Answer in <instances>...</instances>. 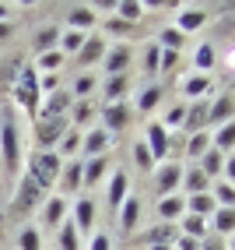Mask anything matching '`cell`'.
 <instances>
[{
	"mask_svg": "<svg viewBox=\"0 0 235 250\" xmlns=\"http://www.w3.org/2000/svg\"><path fill=\"white\" fill-rule=\"evenodd\" d=\"M0 159H4L7 173L21 169V134L14 124V113H4V124H0Z\"/></svg>",
	"mask_w": 235,
	"mask_h": 250,
	"instance_id": "cell-1",
	"label": "cell"
},
{
	"mask_svg": "<svg viewBox=\"0 0 235 250\" xmlns=\"http://www.w3.org/2000/svg\"><path fill=\"white\" fill-rule=\"evenodd\" d=\"M60 173H63V159H60L56 152H39V155L28 159V176L36 180L42 190L53 187V183L60 180Z\"/></svg>",
	"mask_w": 235,
	"mask_h": 250,
	"instance_id": "cell-2",
	"label": "cell"
},
{
	"mask_svg": "<svg viewBox=\"0 0 235 250\" xmlns=\"http://www.w3.org/2000/svg\"><path fill=\"white\" fill-rule=\"evenodd\" d=\"M14 103L25 106L28 113H39V71L25 67L18 78V88H14Z\"/></svg>",
	"mask_w": 235,
	"mask_h": 250,
	"instance_id": "cell-3",
	"label": "cell"
},
{
	"mask_svg": "<svg viewBox=\"0 0 235 250\" xmlns=\"http://www.w3.org/2000/svg\"><path fill=\"white\" fill-rule=\"evenodd\" d=\"M42 194H46V190H42V187H39V183L32 180L28 173H25V176H21V183H18V190H14L11 208L18 211V215H21V211H32V208H36V205L42 201Z\"/></svg>",
	"mask_w": 235,
	"mask_h": 250,
	"instance_id": "cell-4",
	"label": "cell"
},
{
	"mask_svg": "<svg viewBox=\"0 0 235 250\" xmlns=\"http://www.w3.org/2000/svg\"><path fill=\"white\" fill-rule=\"evenodd\" d=\"M63 130H67V120H63V116H56V120H39V127H36L39 148H42V152H53V145L63 138Z\"/></svg>",
	"mask_w": 235,
	"mask_h": 250,
	"instance_id": "cell-5",
	"label": "cell"
},
{
	"mask_svg": "<svg viewBox=\"0 0 235 250\" xmlns=\"http://www.w3.org/2000/svg\"><path fill=\"white\" fill-rule=\"evenodd\" d=\"M144 134H147L144 145H147L151 159H155V162H165V155H169V130H165L162 124H147Z\"/></svg>",
	"mask_w": 235,
	"mask_h": 250,
	"instance_id": "cell-6",
	"label": "cell"
},
{
	"mask_svg": "<svg viewBox=\"0 0 235 250\" xmlns=\"http://www.w3.org/2000/svg\"><path fill=\"white\" fill-rule=\"evenodd\" d=\"M109 145H112V134H106L102 127H91L88 134H85V141H81V155H85V159L106 155V152H109ZM85 159H81V162H85Z\"/></svg>",
	"mask_w": 235,
	"mask_h": 250,
	"instance_id": "cell-7",
	"label": "cell"
},
{
	"mask_svg": "<svg viewBox=\"0 0 235 250\" xmlns=\"http://www.w3.org/2000/svg\"><path fill=\"white\" fill-rule=\"evenodd\" d=\"M106 49H109V46H106L102 36H88L85 46L77 49V63H81V67H91L95 60H102V57H106Z\"/></svg>",
	"mask_w": 235,
	"mask_h": 250,
	"instance_id": "cell-8",
	"label": "cell"
},
{
	"mask_svg": "<svg viewBox=\"0 0 235 250\" xmlns=\"http://www.w3.org/2000/svg\"><path fill=\"white\" fill-rule=\"evenodd\" d=\"M91 226H95V205H91V197H81L74 205V229L81 236H91Z\"/></svg>",
	"mask_w": 235,
	"mask_h": 250,
	"instance_id": "cell-9",
	"label": "cell"
},
{
	"mask_svg": "<svg viewBox=\"0 0 235 250\" xmlns=\"http://www.w3.org/2000/svg\"><path fill=\"white\" fill-rule=\"evenodd\" d=\"M207 25V11L204 7H182L179 11V18H176V28L186 36V32H197V28H204Z\"/></svg>",
	"mask_w": 235,
	"mask_h": 250,
	"instance_id": "cell-10",
	"label": "cell"
},
{
	"mask_svg": "<svg viewBox=\"0 0 235 250\" xmlns=\"http://www.w3.org/2000/svg\"><path fill=\"white\" fill-rule=\"evenodd\" d=\"M137 219H141V197L137 194H127V201L120 205V229L133 232V229H137Z\"/></svg>",
	"mask_w": 235,
	"mask_h": 250,
	"instance_id": "cell-11",
	"label": "cell"
},
{
	"mask_svg": "<svg viewBox=\"0 0 235 250\" xmlns=\"http://www.w3.org/2000/svg\"><path fill=\"white\" fill-rule=\"evenodd\" d=\"M71 106H74L71 92H53V95L46 99V106H42L39 113H42V120H56V116H63V113L71 109Z\"/></svg>",
	"mask_w": 235,
	"mask_h": 250,
	"instance_id": "cell-12",
	"label": "cell"
},
{
	"mask_svg": "<svg viewBox=\"0 0 235 250\" xmlns=\"http://www.w3.org/2000/svg\"><path fill=\"white\" fill-rule=\"evenodd\" d=\"M106 169H109V155L88 159V162H85V173H81V183H85V187H98L102 176H106Z\"/></svg>",
	"mask_w": 235,
	"mask_h": 250,
	"instance_id": "cell-13",
	"label": "cell"
},
{
	"mask_svg": "<svg viewBox=\"0 0 235 250\" xmlns=\"http://www.w3.org/2000/svg\"><path fill=\"white\" fill-rule=\"evenodd\" d=\"M179 180H182V169L176 162H165L162 169H158V194L162 197H169V194H176V187H179Z\"/></svg>",
	"mask_w": 235,
	"mask_h": 250,
	"instance_id": "cell-14",
	"label": "cell"
},
{
	"mask_svg": "<svg viewBox=\"0 0 235 250\" xmlns=\"http://www.w3.org/2000/svg\"><path fill=\"white\" fill-rule=\"evenodd\" d=\"M158 215H162V222H176L186 215V197H179V194H169V197H162L158 201Z\"/></svg>",
	"mask_w": 235,
	"mask_h": 250,
	"instance_id": "cell-15",
	"label": "cell"
},
{
	"mask_svg": "<svg viewBox=\"0 0 235 250\" xmlns=\"http://www.w3.org/2000/svg\"><path fill=\"white\" fill-rule=\"evenodd\" d=\"M102 116H106V134H112V130H123V124L130 120V109L123 106V103H106V109H102Z\"/></svg>",
	"mask_w": 235,
	"mask_h": 250,
	"instance_id": "cell-16",
	"label": "cell"
},
{
	"mask_svg": "<svg viewBox=\"0 0 235 250\" xmlns=\"http://www.w3.org/2000/svg\"><path fill=\"white\" fill-rule=\"evenodd\" d=\"M63 215H67V197H49L42 205V222L49 229H60L63 226Z\"/></svg>",
	"mask_w": 235,
	"mask_h": 250,
	"instance_id": "cell-17",
	"label": "cell"
},
{
	"mask_svg": "<svg viewBox=\"0 0 235 250\" xmlns=\"http://www.w3.org/2000/svg\"><path fill=\"white\" fill-rule=\"evenodd\" d=\"M127 194H130V183H127V173L123 169H116L112 180H109V208L120 211V205L127 201Z\"/></svg>",
	"mask_w": 235,
	"mask_h": 250,
	"instance_id": "cell-18",
	"label": "cell"
},
{
	"mask_svg": "<svg viewBox=\"0 0 235 250\" xmlns=\"http://www.w3.org/2000/svg\"><path fill=\"white\" fill-rule=\"evenodd\" d=\"M81 173H85V162L74 159V162L60 173V190H63V194H77V190H81Z\"/></svg>",
	"mask_w": 235,
	"mask_h": 250,
	"instance_id": "cell-19",
	"label": "cell"
},
{
	"mask_svg": "<svg viewBox=\"0 0 235 250\" xmlns=\"http://www.w3.org/2000/svg\"><path fill=\"white\" fill-rule=\"evenodd\" d=\"M211 92V78L207 74H190V78H182V95L193 99V103H200Z\"/></svg>",
	"mask_w": 235,
	"mask_h": 250,
	"instance_id": "cell-20",
	"label": "cell"
},
{
	"mask_svg": "<svg viewBox=\"0 0 235 250\" xmlns=\"http://www.w3.org/2000/svg\"><path fill=\"white\" fill-rule=\"evenodd\" d=\"M127 63H130V49L127 46H112L106 49V74H127Z\"/></svg>",
	"mask_w": 235,
	"mask_h": 250,
	"instance_id": "cell-21",
	"label": "cell"
},
{
	"mask_svg": "<svg viewBox=\"0 0 235 250\" xmlns=\"http://www.w3.org/2000/svg\"><path fill=\"white\" fill-rule=\"evenodd\" d=\"M67 21H71V28L74 32H91V25H95V11L88 7V4H81V7H71V14H67Z\"/></svg>",
	"mask_w": 235,
	"mask_h": 250,
	"instance_id": "cell-22",
	"label": "cell"
},
{
	"mask_svg": "<svg viewBox=\"0 0 235 250\" xmlns=\"http://www.w3.org/2000/svg\"><path fill=\"white\" fill-rule=\"evenodd\" d=\"M214 197L204 190V194H190V201H186V215H197V219H207V215H214Z\"/></svg>",
	"mask_w": 235,
	"mask_h": 250,
	"instance_id": "cell-23",
	"label": "cell"
},
{
	"mask_svg": "<svg viewBox=\"0 0 235 250\" xmlns=\"http://www.w3.org/2000/svg\"><path fill=\"white\" fill-rule=\"evenodd\" d=\"M207 120L211 124H232V92H225L217 103L207 106Z\"/></svg>",
	"mask_w": 235,
	"mask_h": 250,
	"instance_id": "cell-24",
	"label": "cell"
},
{
	"mask_svg": "<svg viewBox=\"0 0 235 250\" xmlns=\"http://www.w3.org/2000/svg\"><path fill=\"white\" fill-rule=\"evenodd\" d=\"M211 148L228 159L232 148H235V127H232V124H221V130H214V138H211Z\"/></svg>",
	"mask_w": 235,
	"mask_h": 250,
	"instance_id": "cell-25",
	"label": "cell"
},
{
	"mask_svg": "<svg viewBox=\"0 0 235 250\" xmlns=\"http://www.w3.org/2000/svg\"><path fill=\"white\" fill-rule=\"evenodd\" d=\"M112 11L120 14V21H127V25H137L144 18V4L141 0H120V4H112Z\"/></svg>",
	"mask_w": 235,
	"mask_h": 250,
	"instance_id": "cell-26",
	"label": "cell"
},
{
	"mask_svg": "<svg viewBox=\"0 0 235 250\" xmlns=\"http://www.w3.org/2000/svg\"><path fill=\"white\" fill-rule=\"evenodd\" d=\"M221 166H225V155L214 152V148H207V152L200 155V166H197V169L204 173L207 180H214V176H221Z\"/></svg>",
	"mask_w": 235,
	"mask_h": 250,
	"instance_id": "cell-27",
	"label": "cell"
},
{
	"mask_svg": "<svg viewBox=\"0 0 235 250\" xmlns=\"http://www.w3.org/2000/svg\"><path fill=\"white\" fill-rule=\"evenodd\" d=\"M182 124H186L190 134H197V130L207 124V103H193V106H186V116H182Z\"/></svg>",
	"mask_w": 235,
	"mask_h": 250,
	"instance_id": "cell-28",
	"label": "cell"
},
{
	"mask_svg": "<svg viewBox=\"0 0 235 250\" xmlns=\"http://www.w3.org/2000/svg\"><path fill=\"white\" fill-rule=\"evenodd\" d=\"M214 67V42H200L197 46V53H193V71L197 74H204Z\"/></svg>",
	"mask_w": 235,
	"mask_h": 250,
	"instance_id": "cell-29",
	"label": "cell"
},
{
	"mask_svg": "<svg viewBox=\"0 0 235 250\" xmlns=\"http://www.w3.org/2000/svg\"><path fill=\"white\" fill-rule=\"evenodd\" d=\"M214 229H217V236H232L235 232V211L232 208H214Z\"/></svg>",
	"mask_w": 235,
	"mask_h": 250,
	"instance_id": "cell-30",
	"label": "cell"
},
{
	"mask_svg": "<svg viewBox=\"0 0 235 250\" xmlns=\"http://www.w3.org/2000/svg\"><path fill=\"white\" fill-rule=\"evenodd\" d=\"M85 39H88L85 32H74V28H67L63 36H60V42H56V46H60V53L67 57V53H77V49L85 46Z\"/></svg>",
	"mask_w": 235,
	"mask_h": 250,
	"instance_id": "cell-31",
	"label": "cell"
},
{
	"mask_svg": "<svg viewBox=\"0 0 235 250\" xmlns=\"http://www.w3.org/2000/svg\"><path fill=\"white\" fill-rule=\"evenodd\" d=\"M162 95H165V92H162V85L144 88V92H141V99H137V109H141V113H155V109H158V103H162Z\"/></svg>",
	"mask_w": 235,
	"mask_h": 250,
	"instance_id": "cell-32",
	"label": "cell"
},
{
	"mask_svg": "<svg viewBox=\"0 0 235 250\" xmlns=\"http://www.w3.org/2000/svg\"><path fill=\"white\" fill-rule=\"evenodd\" d=\"M158 46H162V49H169V53H179V49L186 46V36H182L179 28H165L162 36H158Z\"/></svg>",
	"mask_w": 235,
	"mask_h": 250,
	"instance_id": "cell-33",
	"label": "cell"
},
{
	"mask_svg": "<svg viewBox=\"0 0 235 250\" xmlns=\"http://www.w3.org/2000/svg\"><path fill=\"white\" fill-rule=\"evenodd\" d=\"M211 148V134L207 130H197V134H190V141H186V155L190 159H200Z\"/></svg>",
	"mask_w": 235,
	"mask_h": 250,
	"instance_id": "cell-34",
	"label": "cell"
},
{
	"mask_svg": "<svg viewBox=\"0 0 235 250\" xmlns=\"http://www.w3.org/2000/svg\"><path fill=\"white\" fill-rule=\"evenodd\" d=\"M204 232H207V219L182 215V236H190V240H204Z\"/></svg>",
	"mask_w": 235,
	"mask_h": 250,
	"instance_id": "cell-35",
	"label": "cell"
},
{
	"mask_svg": "<svg viewBox=\"0 0 235 250\" xmlns=\"http://www.w3.org/2000/svg\"><path fill=\"white\" fill-rule=\"evenodd\" d=\"M179 183H182V187H186L190 194H204V190H207V176L200 173L197 166H193L190 173H182V180H179Z\"/></svg>",
	"mask_w": 235,
	"mask_h": 250,
	"instance_id": "cell-36",
	"label": "cell"
},
{
	"mask_svg": "<svg viewBox=\"0 0 235 250\" xmlns=\"http://www.w3.org/2000/svg\"><path fill=\"white\" fill-rule=\"evenodd\" d=\"M214 205L217 208H232L235 205V187H232V180H221V183H217V187H214Z\"/></svg>",
	"mask_w": 235,
	"mask_h": 250,
	"instance_id": "cell-37",
	"label": "cell"
},
{
	"mask_svg": "<svg viewBox=\"0 0 235 250\" xmlns=\"http://www.w3.org/2000/svg\"><path fill=\"white\" fill-rule=\"evenodd\" d=\"M127 92V74L106 78V103H120V95Z\"/></svg>",
	"mask_w": 235,
	"mask_h": 250,
	"instance_id": "cell-38",
	"label": "cell"
},
{
	"mask_svg": "<svg viewBox=\"0 0 235 250\" xmlns=\"http://www.w3.org/2000/svg\"><path fill=\"white\" fill-rule=\"evenodd\" d=\"M56 42H60V32H56L53 25H49V28H42L39 36H36V53H49V49H53Z\"/></svg>",
	"mask_w": 235,
	"mask_h": 250,
	"instance_id": "cell-39",
	"label": "cell"
},
{
	"mask_svg": "<svg viewBox=\"0 0 235 250\" xmlns=\"http://www.w3.org/2000/svg\"><path fill=\"white\" fill-rule=\"evenodd\" d=\"M18 250H42V240H39V229H36V226H25V229H21Z\"/></svg>",
	"mask_w": 235,
	"mask_h": 250,
	"instance_id": "cell-40",
	"label": "cell"
},
{
	"mask_svg": "<svg viewBox=\"0 0 235 250\" xmlns=\"http://www.w3.org/2000/svg\"><path fill=\"white\" fill-rule=\"evenodd\" d=\"M60 250H81V247H77V229H74V222H63V226H60Z\"/></svg>",
	"mask_w": 235,
	"mask_h": 250,
	"instance_id": "cell-41",
	"label": "cell"
},
{
	"mask_svg": "<svg viewBox=\"0 0 235 250\" xmlns=\"http://www.w3.org/2000/svg\"><path fill=\"white\" fill-rule=\"evenodd\" d=\"M158 57H162V46L158 42H147L144 46V71L147 74H158Z\"/></svg>",
	"mask_w": 235,
	"mask_h": 250,
	"instance_id": "cell-42",
	"label": "cell"
},
{
	"mask_svg": "<svg viewBox=\"0 0 235 250\" xmlns=\"http://www.w3.org/2000/svg\"><path fill=\"white\" fill-rule=\"evenodd\" d=\"M144 240H147V247H155V243H172V226H169V222H162L158 229H151Z\"/></svg>",
	"mask_w": 235,
	"mask_h": 250,
	"instance_id": "cell-43",
	"label": "cell"
},
{
	"mask_svg": "<svg viewBox=\"0 0 235 250\" xmlns=\"http://www.w3.org/2000/svg\"><path fill=\"white\" fill-rule=\"evenodd\" d=\"M60 63H63V53H60V49L39 53V67H42V71H53V74H56V67H60Z\"/></svg>",
	"mask_w": 235,
	"mask_h": 250,
	"instance_id": "cell-44",
	"label": "cell"
},
{
	"mask_svg": "<svg viewBox=\"0 0 235 250\" xmlns=\"http://www.w3.org/2000/svg\"><path fill=\"white\" fill-rule=\"evenodd\" d=\"M182 116H186V103H179V106H172L169 113H165V130H172V127H182Z\"/></svg>",
	"mask_w": 235,
	"mask_h": 250,
	"instance_id": "cell-45",
	"label": "cell"
},
{
	"mask_svg": "<svg viewBox=\"0 0 235 250\" xmlns=\"http://www.w3.org/2000/svg\"><path fill=\"white\" fill-rule=\"evenodd\" d=\"M133 159H137L141 169H155V159H151V152H147V145H144V141L133 145Z\"/></svg>",
	"mask_w": 235,
	"mask_h": 250,
	"instance_id": "cell-46",
	"label": "cell"
},
{
	"mask_svg": "<svg viewBox=\"0 0 235 250\" xmlns=\"http://www.w3.org/2000/svg\"><path fill=\"white\" fill-rule=\"evenodd\" d=\"M95 92V78L91 74H77V81H74V95H91Z\"/></svg>",
	"mask_w": 235,
	"mask_h": 250,
	"instance_id": "cell-47",
	"label": "cell"
},
{
	"mask_svg": "<svg viewBox=\"0 0 235 250\" xmlns=\"http://www.w3.org/2000/svg\"><path fill=\"white\" fill-rule=\"evenodd\" d=\"M91 116H95V109H91L88 103H74V124H77V127H85Z\"/></svg>",
	"mask_w": 235,
	"mask_h": 250,
	"instance_id": "cell-48",
	"label": "cell"
},
{
	"mask_svg": "<svg viewBox=\"0 0 235 250\" xmlns=\"http://www.w3.org/2000/svg\"><path fill=\"white\" fill-rule=\"evenodd\" d=\"M88 250H112L109 232H91V236H88Z\"/></svg>",
	"mask_w": 235,
	"mask_h": 250,
	"instance_id": "cell-49",
	"label": "cell"
},
{
	"mask_svg": "<svg viewBox=\"0 0 235 250\" xmlns=\"http://www.w3.org/2000/svg\"><path fill=\"white\" fill-rule=\"evenodd\" d=\"M179 63V53H169V49H162V57H158V74L162 71H172Z\"/></svg>",
	"mask_w": 235,
	"mask_h": 250,
	"instance_id": "cell-50",
	"label": "cell"
},
{
	"mask_svg": "<svg viewBox=\"0 0 235 250\" xmlns=\"http://www.w3.org/2000/svg\"><path fill=\"white\" fill-rule=\"evenodd\" d=\"M42 92H49V95H53V92H60V81H56V74H46V78H39V95Z\"/></svg>",
	"mask_w": 235,
	"mask_h": 250,
	"instance_id": "cell-51",
	"label": "cell"
},
{
	"mask_svg": "<svg viewBox=\"0 0 235 250\" xmlns=\"http://www.w3.org/2000/svg\"><path fill=\"white\" fill-rule=\"evenodd\" d=\"M106 28H109V32H116V36H127L133 25H127V21H120V18H109V25H106Z\"/></svg>",
	"mask_w": 235,
	"mask_h": 250,
	"instance_id": "cell-52",
	"label": "cell"
},
{
	"mask_svg": "<svg viewBox=\"0 0 235 250\" xmlns=\"http://www.w3.org/2000/svg\"><path fill=\"white\" fill-rule=\"evenodd\" d=\"M176 250H200V240H190V236H179V240H176Z\"/></svg>",
	"mask_w": 235,
	"mask_h": 250,
	"instance_id": "cell-53",
	"label": "cell"
},
{
	"mask_svg": "<svg viewBox=\"0 0 235 250\" xmlns=\"http://www.w3.org/2000/svg\"><path fill=\"white\" fill-rule=\"evenodd\" d=\"M77 130H71V134H63V152H74V148H77Z\"/></svg>",
	"mask_w": 235,
	"mask_h": 250,
	"instance_id": "cell-54",
	"label": "cell"
},
{
	"mask_svg": "<svg viewBox=\"0 0 235 250\" xmlns=\"http://www.w3.org/2000/svg\"><path fill=\"white\" fill-rule=\"evenodd\" d=\"M200 250H228L221 240H214V243H207V240H200Z\"/></svg>",
	"mask_w": 235,
	"mask_h": 250,
	"instance_id": "cell-55",
	"label": "cell"
},
{
	"mask_svg": "<svg viewBox=\"0 0 235 250\" xmlns=\"http://www.w3.org/2000/svg\"><path fill=\"white\" fill-rule=\"evenodd\" d=\"M11 36V21H0V39H7Z\"/></svg>",
	"mask_w": 235,
	"mask_h": 250,
	"instance_id": "cell-56",
	"label": "cell"
},
{
	"mask_svg": "<svg viewBox=\"0 0 235 250\" xmlns=\"http://www.w3.org/2000/svg\"><path fill=\"white\" fill-rule=\"evenodd\" d=\"M0 21H7V4L0 0Z\"/></svg>",
	"mask_w": 235,
	"mask_h": 250,
	"instance_id": "cell-57",
	"label": "cell"
}]
</instances>
